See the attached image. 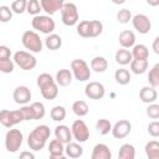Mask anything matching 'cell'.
Returning <instances> with one entry per match:
<instances>
[{
  "label": "cell",
  "mask_w": 159,
  "mask_h": 159,
  "mask_svg": "<svg viewBox=\"0 0 159 159\" xmlns=\"http://www.w3.org/2000/svg\"><path fill=\"white\" fill-rule=\"evenodd\" d=\"M103 32V24L99 20H89V37H97Z\"/></svg>",
  "instance_id": "cell-36"
},
{
  "label": "cell",
  "mask_w": 159,
  "mask_h": 159,
  "mask_svg": "<svg viewBox=\"0 0 159 159\" xmlns=\"http://www.w3.org/2000/svg\"><path fill=\"white\" fill-rule=\"evenodd\" d=\"M22 140H24V134L20 129H9L5 134V148L9 153H16L21 145H22Z\"/></svg>",
  "instance_id": "cell-7"
},
{
  "label": "cell",
  "mask_w": 159,
  "mask_h": 159,
  "mask_svg": "<svg viewBox=\"0 0 159 159\" xmlns=\"http://www.w3.org/2000/svg\"><path fill=\"white\" fill-rule=\"evenodd\" d=\"M71 73L72 76L80 81V82H86L91 77V70L87 62L82 58H75L71 62Z\"/></svg>",
  "instance_id": "cell-6"
},
{
  "label": "cell",
  "mask_w": 159,
  "mask_h": 159,
  "mask_svg": "<svg viewBox=\"0 0 159 159\" xmlns=\"http://www.w3.org/2000/svg\"><path fill=\"white\" fill-rule=\"evenodd\" d=\"M118 41L122 48H132L135 45V35L132 30H123L118 36Z\"/></svg>",
  "instance_id": "cell-19"
},
{
  "label": "cell",
  "mask_w": 159,
  "mask_h": 159,
  "mask_svg": "<svg viewBox=\"0 0 159 159\" xmlns=\"http://www.w3.org/2000/svg\"><path fill=\"white\" fill-rule=\"evenodd\" d=\"M145 155L148 159H159V143L157 140H150L144 147Z\"/></svg>",
  "instance_id": "cell-28"
},
{
  "label": "cell",
  "mask_w": 159,
  "mask_h": 159,
  "mask_svg": "<svg viewBox=\"0 0 159 159\" xmlns=\"http://www.w3.org/2000/svg\"><path fill=\"white\" fill-rule=\"evenodd\" d=\"M153 50H154V52L158 55L159 53V37L157 36L155 39H154V41H153Z\"/></svg>",
  "instance_id": "cell-48"
},
{
  "label": "cell",
  "mask_w": 159,
  "mask_h": 159,
  "mask_svg": "<svg viewBox=\"0 0 159 159\" xmlns=\"http://www.w3.org/2000/svg\"><path fill=\"white\" fill-rule=\"evenodd\" d=\"M89 66H91L92 71H94L97 73H102L108 68V61L103 56H96L91 60Z\"/></svg>",
  "instance_id": "cell-23"
},
{
  "label": "cell",
  "mask_w": 159,
  "mask_h": 159,
  "mask_svg": "<svg viewBox=\"0 0 159 159\" xmlns=\"http://www.w3.org/2000/svg\"><path fill=\"white\" fill-rule=\"evenodd\" d=\"M48 153H50V155H62V154H65V144H62L57 139H52L48 144Z\"/></svg>",
  "instance_id": "cell-32"
},
{
  "label": "cell",
  "mask_w": 159,
  "mask_h": 159,
  "mask_svg": "<svg viewBox=\"0 0 159 159\" xmlns=\"http://www.w3.org/2000/svg\"><path fill=\"white\" fill-rule=\"evenodd\" d=\"M148 82L149 86L153 88H157L159 86V63H155L148 73Z\"/></svg>",
  "instance_id": "cell-31"
},
{
  "label": "cell",
  "mask_w": 159,
  "mask_h": 159,
  "mask_svg": "<svg viewBox=\"0 0 159 159\" xmlns=\"http://www.w3.org/2000/svg\"><path fill=\"white\" fill-rule=\"evenodd\" d=\"M132 132V123L128 119H120L112 125V135L116 139H123Z\"/></svg>",
  "instance_id": "cell-13"
},
{
  "label": "cell",
  "mask_w": 159,
  "mask_h": 159,
  "mask_svg": "<svg viewBox=\"0 0 159 159\" xmlns=\"http://www.w3.org/2000/svg\"><path fill=\"white\" fill-rule=\"evenodd\" d=\"M50 116L55 122H62L66 118V108L63 106H60V104L55 106V107H52Z\"/></svg>",
  "instance_id": "cell-34"
},
{
  "label": "cell",
  "mask_w": 159,
  "mask_h": 159,
  "mask_svg": "<svg viewBox=\"0 0 159 159\" xmlns=\"http://www.w3.org/2000/svg\"><path fill=\"white\" fill-rule=\"evenodd\" d=\"M132 20V12L128 9H120L117 12V21L119 24H128Z\"/></svg>",
  "instance_id": "cell-40"
},
{
  "label": "cell",
  "mask_w": 159,
  "mask_h": 159,
  "mask_svg": "<svg viewBox=\"0 0 159 159\" xmlns=\"http://www.w3.org/2000/svg\"><path fill=\"white\" fill-rule=\"evenodd\" d=\"M12 19V11L10 6L1 5L0 6V22H9Z\"/></svg>",
  "instance_id": "cell-41"
},
{
  "label": "cell",
  "mask_w": 159,
  "mask_h": 159,
  "mask_svg": "<svg viewBox=\"0 0 159 159\" xmlns=\"http://www.w3.org/2000/svg\"><path fill=\"white\" fill-rule=\"evenodd\" d=\"M130 53H132L133 60H144V61H148V57H149V50L143 43H135L132 47Z\"/></svg>",
  "instance_id": "cell-22"
},
{
  "label": "cell",
  "mask_w": 159,
  "mask_h": 159,
  "mask_svg": "<svg viewBox=\"0 0 159 159\" xmlns=\"http://www.w3.org/2000/svg\"><path fill=\"white\" fill-rule=\"evenodd\" d=\"M145 113H147V116H148L149 118H152V119H158V118H159V104H157V103L149 104V106L147 107V109H145Z\"/></svg>",
  "instance_id": "cell-43"
},
{
  "label": "cell",
  "mask_w": 159,
  "mask_h": 159,
  "mask_svg": "<svg viewBox=\"0 0 159 159\" xmlns=\"http://www.w3.org/2000/svg\"><path fill=\"white\" fill-rule=\"evenodd\" d=\"M19 159H36L35 158V154L32 152H29V150H22L19 155Z\"/></svg>",
  "instance_id": "cell-47"
},
{
  "label": "cell",
  "mask_w": 159,
  "mask_h": 159,
  "mask_svg": "<svg viewBox=\"0 0 159 159\" xmlns=\"http://www.w3.org/2000/svg\"><path fill=\"white\" fill-rule=\"evenodd\" d=\"M96 129L101 135H106L112 130V123L108 119L101 118L96 122Z\"/></svg>",
  "instance_id": "cell-33"
},
{
  "label": "cell",
  "mask_w": 159,
  "mask_h": 159,
  "mask_svg": "<svg viewBox=\"0 0 159 159\" xmlns=\"http://www.w3.org/2000/svg\"><path fill=\"white\" fill-rule=\"evenodd\" d=\"M88 104L86 101H82V99H78V101H75L73 104H72V112L77 116V117H84L88 114Z\"/></svg>",
  "instance_id": "cell-30"
},
{
  "label": "cell",
  "mask_w": 159,
  "mask_h": 159,
  "mask_svg": "<svg viewBox=\"0 0 159 159\" xmlns=\"http://www.w3.org/2000/svg\"><path fill=\"white\" fill-rule=\"evenodd\" d=\"M114 60H116V62L118 65L125 66V65H129L132 62L133 57H132V53H130L129 50H127V48H119L114 53Z\"/></svg>",
  "instance_id": "cell-24"
},
{
  "label": "cell",
  "mask_w": 159,
  "mask_h": 159,
  "mask_svg": "<svg viewBox=\"0 0 159 159\" xmlns=\"http://www.w3.org/2000/svg\"><path fill=\"white\" fill-rule=\"evenodd\" d=\"M148 133L153 138H158L159 137V123L157 120H153V122H150L148 124Z\"/></svg>",
  "instance_id": "cell-45"
},
{
  "label": "cell",
  "mask_w": 159,
  "mask_h": 159,
  "mask_svg": "<svg viewBox=\"0 0 159 159\" xmlns=\"http://www.w3.org/2000/svg\"><path fill=\"white\" fill-rule=\"evenodd\" d=\"M26 4H27L26 0H15V1L11 2L10 9H11L12 14L14 12L15 14H22V12L26 11Z\"/></svg>",
  "instance_id": "cell-39"
},
{
  "label": "cell",
  "mask_w": 159,
  "mask_h": 159,
  "mask_svg": "<svg viewBox=\"0 0 159 159\" xmlns=\"http://www.w3.org/2000/svg\"><path fill=\"white\" fill-rule=\"evenodd\" d=\"M118 159H135V148L129 143L120 145L118 152Z\"/></svg>",
  "instance_id": "cell-26"
},
{
  "label": "cell",
  "mask_w": 159,
  "mask_h": 159,
  "mask_svg": "<svg viewBox=\"0 0 159 159\" xmlns=\"http://www.w3.org/2000/svg\"><path fill=\"white\" fill-rule=\"evenodd\" d=\"M34 112V120L37 119H42L46 114V109H45V104L42 102H34L30 104Z\"/></svg>",
  "instance_id": "cell-35"
},
{
  "label": "cell",
  "mask_w": 159,
  "mask_h": 159,
  "mask_svg": "<svg viewBox=\"0 0 159 159\" xmlns=\"http://www.w3.org/2000/svg\"><path fill=\"white\" fill-rule=\"evenodd\" d=\"M63 0H40V5L41 9L46 12V15L51 16L53 14H56L58 10L61 11L62 6H63Z\"/></svg>",
  "instance_id": "cell-15"
},
{
  "label": "cell",
  "mask_w": 159,
  "mask_h": 159,
  "mask_svg": "<svg viewBox=\"0 0 159 159\" xmlns=\"http://www.w3.org/2000/svg\"><path fill=\"white\" fill-rule=\"evenodd\" d=\"M61 17L62 22L66 26H75L78 24V10L77 6L73 2H63V6L61 9Z\"/></svg>",
  "instance_id": "cell-8"
},
{
  "label": "cell",
  "mask_w": 159,
  "mask_h": 159,
  "mask_svg": "<svg viewBox=\"0 0 159 159\" xmlns=\"http://www.w3.org/2000/svg\"><path fill=\"white\" fill-rule=\"evenodd\" d=\"M12 61L16 66H19L21 70L24 71H30V70H34L37 65V60L36 57L31 53V52H27V51H16L14 53V57H12Z\"/></svg>",
  "instance_id": "cell-5"
},
{
  "label": "cell",
  "mask_w": 159,
  "mask_h": 159,
  "mask_svg": "<svg viewBox=\"0 0 159 159\" xmlns=\"http://www.w3.org/2000/svg\"><path fill=\"white\" fill-rule=\"evenodd\" d=\"M50 134H51L50 128L46 124H40L35 127V129L30 132L27 137V144L30 149L34 152H40L41 149H43L47 139L50 138Z\"/></svg>",
  "instance_id": "cell-1"
},
{
  "label": "cell",
  "mask_w": 159,
  "mask_h": 159,
  "mask_svg": "<svg viewBox=\"0 0 159 159\" xmlns=\"http://www.w3.org/2000/svg\"><path fill=\"white\" fill-rule=\"evenodd\" d=\"M114 80H116L117 83H119L122 86H125V84H128L130 82L132 75H130V72L127 68L122 67V68L116 70V72H114Z\"/></svg>",
  "instance_id": "cell-27"
},
{
  "label": "cell",
  "mask_w": 159,
  "mask_h": 159,
  "mask_svg": "<svg viewBox=\"0 0 159 159\" xmlns=\"http://www.w3.org/2000/svg\"><path fill=\"white\" fill-rule=\"evenodd\" d=\"M11 57V50L6 45H0V61L9 60Z\"/></svg>",
  "instance_id": "cell-46"
},
{
  "label": "cell",
  "mask_w": 159,
  "mask_h": 159,
  "mask_svg": "<svg viewBox=\"0 0 159 159\" xmlns=\"http://www.w3.org/2000/svg\"><path fill=\"white\" fill-rule=\"evenodd\" d=\"M50 159H70V158L62 154V155H50Z\"/></svg>",
  "instance_id": "cell-49"
},
{
  "label": "cell",
  "mask_w": 159,
  "mask_h": 159,
  "mask_svg": "<svg viewBox=\"0 0 159 159\" xmlns=\"http://www.w3.org/2000/svg\"><path fill=\"white\" fill-rule=\"evenodd\" d=\"M65 154L70 159H77L80 157H82L83 148L77 142H70V143L65 144Z\"/></svg>",
  "instance_id": "cell-21"
},
{
  "label": "cell",
  "mask_w": 159,
  "mask_h": 159,
  "mask_svg": "<svg viewBox=\"0 0 159 159\" xmlns=\"http://www.w3.org/2000/svg\"><path fill=\"white\" fill-rule=\"evenodd\" d=\"M76 31L81 37H89V20L80 21L77 24Z\"/></svg>",
  "instance_id": "cell-38"
},
{
  "label": "cell",
  "mask_w": 159,
  "mask_h": 159,
  "mask_svg": "<svg viewBox=\"0 0 159 159\" xmlns=\"http://www.w3.org/2000/svg\"><path fill=\"white\" fill-rule=\"evenodd\" d=\"M21 42L26 50L34 53H39L42 51V40L40 39V35L34 30H27L21 36Z\"/></svg>",
  "instance_id": "cell-3"
},
{
  "label": "cell",
  "mask_w": 159,
  "mask_h": 159,
  "mask_svg": "<svg viewBox=\"0 0 159 159\" xmlns=\"http://www.w3.org/2000/svg\"><path fill=\"white\" fill-rule=\"evenodd\" d=\"M31 26L36 31H40V32L46 34V35H50V34H53L56 24H55V20L48 15H37V16L32 17Z\"/></svg>",
  "instance_id": "cell-4"
},
{
  "label": "cell",
  "mask_w": 159,
  "mask_h": 159,
  "mask_svg": "<svg viewBox=\"0 0 159 159\" xmlns=\"http://www.w3.org/2000/svg\"><path fill=\"white\" fill-rule=\"evenodd\" d=\"M129 66H130V71L129 72H132L134 75H143L148 70V61H144V60H132Z\"/></svg>",
  "instance_id": "cell-29"
},
{
  "label": "cell",
  "mask_w": 159,
  "mask_h": 159,
  "mask_svg": "<svg viewBox=\"0 0 159 159\" xmlns=\"http://www.w3.org/2000/svg\"><path fill=\"white\" fill-rule=\"evenodd\" d=\"M21 122H24V117H22L20 109H15V111L1 109L0 111V123L5 128H11Z\"/></svg>",
  "instance_id": "cell-10"
},
{
  "label": "cell",
  "mask_w": 159,
  "mask_h": 159,
  "mask_svg": "<svg viewBox=\"0 0 159 159\" xmlns=\"http://www.w3.org/2000/svg\"><path fill=\"white\" fill-rule=\"evenodd\" d=\"M130 21H132V25H133L134 30H137L142 35L148 34L150 31V29H152V21L144 14H137V15L132 16Z\"/></svg>",
  "instance_id": "cell-11"
},
{
  "label": "cell",
  "mask_w": 159,
  "mask_h": 159,
  "mask_svg": "<svg viewBox=\"0 0 159 159\" xmlns=\"http://www.w3.org/2000/svg\"><path fill=\"white\" fill-rule=\"evenodd\" d=\"M55 139L60 140L62 144H67L70 142H72V134H71V129L70 127L65 125V124H58L55 128Z\"/></svg>",
  "instance_id": "cell-17"
},
{
  "label": "cell",
  "mask_w": 159,
  "mask_h": 159,
  "mask_svg": "<svg viewBox=\"0 0 159 159\" xmlns=\"http://www.w3.org/2000/svg\"><path fill=\"white\" fill-rule=\"evenodd\" d=\"M14 68H15V63H14V61L11 58L0 61V72H2V73H12Z\"/></svg>",
  "instance_id": "cell-42"
},
{
  "label": "cell",
  "mask_w": 159,
  "mask_h": 159,
  "mask_svg": "<svg viewBox=\"0 0 159 159\" xmlns=\"http://www.w3.org/2000/svg\"><path fill=\"white\" fill-rule=\"evenodd\" d=\"M139 98L143 103L152 104V103H155V101L158 98V92L155 88H153L150 86H144L139 91Z\"/></svg>",
  "instance_id": "cell-18"
},
{
  "label": "cell",
  "mask_w": 159,
  "mask_h": 159,
  "mask_svg": "<svg viewBox=\"0 0 159 159\" xmlns=\"http://www.w3.org/2000/svg\"><path fill=\"white\" fill-rule=\"evenodd\" d=\"M72 80H73V76H72L71 71L67 70V68H61V70H58L56 72L55 82L60 87H67V86H70L71 82H72Z\"/></svg>",
  "instance_id": "cell-20"
},
{
  "label": "cell",
  "mask_w": 159,
  "mask_h": 159,
  "mask_svg": "<svg viewBox=\"0 0 159 159\" xmlns=\"http://www.w3.org/2000/svg\"><path fill=\"white\" fill-rule=\"evenodd\" d=\"M45 46L51 51H56L62 46V37L57 34H50L45 39Z\"/></svg>",
  "instance_id": "cell-25"
},
{
  "label": "cell",
  "mask_w": 159,
  "mask_h": 159,
  "mask_svg": "<svg viewBox=\"0 0 159 159\" xmlns=\"http://www.w3.org/2000/svg\"><path fill=\"white\" fill-rule=\"evenodd\" d=\"M20 112L24 117V120H34V112H32V108H31L30 104L21 106Z\"/></svg>",
  "instance_id": "cell-44"
},
{
  "label": "cell",
  "mask_w": 159,
  "mask_h": 159,
  "mask_svg": "<svg viewBox=\"0 0 159 159\" xmlns=\"http://www.w3.org/2000/svg\"><path fill=\"white\" fill-rule=\"evenodd\" d=\"M36 84L40 88L41 96L45 99L52 101L58 96V86L56 84L55 78L50 73L43 72V73L39 75L37 80H36Z\"/></svg>",
  "instance_id": "cell-2"
},
{
  "label": "cell",
  "mask_w": 159,
  "mask_h": 159,
  "mask_svg": "<svg viewBox=\"0 0 159 159\" xmlns=\"http://www.w3.org/2000/svg\"><path fill=\"white\" fill-rule=\"evenodd\" d=\"M26 11L30 15H32V16L40 15V12L42 11L41 5H40V1L39 0H30V1H27V4H26Z\"/></svg>",
  "instance_id": "cell-37"
},
{
  "label": "cell",
  "mask_w": 159,
  "mask_h": 159,
  "mask_svg": "<svg viewBox=\"0 0 159 159\" xmlns=\"http://www.w3.org/2000/svg\"><path fill=\"white\" fill-rule=\"evenodd\" d=\"M84 94L89 99H102L106 94V88L101 82L92 81L86 84L84 87Z\"/></svg>",
  "instance_id": "cell-12"
},
{
  "label": "cell",
  "mask_w": 159,
  "mask_h": 159,
  "mask_svg": "<svg viewBox=\"0 0 159 159\" xmlns=\"http://www.w3.org/2000/svg\"><path fill=\"white\" fill-rule=\"evenodd\" d=\"M31 96H32L31 91L27 86H17L12 92V98H14L15 103L21 104V106L27 104L31 99Z\"/></svg>",
  "instance_id": "cell-14"
},
{
  "label": "cell",
  "mask_w": 159,
  "mask_h": 159,
  "mask_svg": "<svg viewBox=\"0 0 159 159\" xmlns=\"http://www.w3.org/2000/svg\"><path fill=\"white\" fill-rule=\"evenodd\" d=\"M71 134L72 139H75L77 143H84L89 138V129L84 120L76 119L71 125Z\"/></svg>",
  "instance_id": "cell-9"
},
{
  "label": "cell",
  "mask_w": 159,
  "mask_h": 159,
  "mask_svg": "<svg viewBox=\"0 0 159 159\" xmlns=\"http://www.w3.org/2000/svg\"><path fill=\"white\" fill-rule=\"evenodd\" d=\"M91 159H112V152L107 144L98 143L92 149Z\"/></svg>",
  "instance_id": "cell-16"
}]
</instances>
